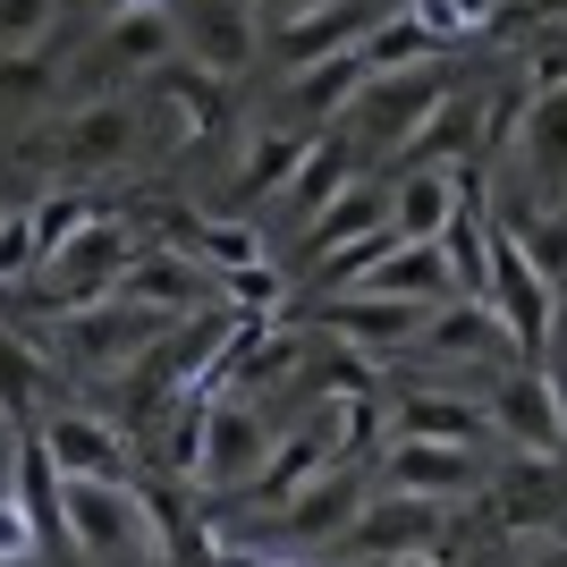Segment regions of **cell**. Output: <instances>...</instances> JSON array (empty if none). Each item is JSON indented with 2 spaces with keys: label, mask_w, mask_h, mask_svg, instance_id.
Returning a JSON list of instances; mask_svg holds the SVG:
<instances>
[{
  "label": "cell",
  "mask_w": 567,
  "mask_h": 567,
  "mask_svg": "<svg viewBox=\"0 0 567 567\" xmlns=\"http://www.w3.org/2000/svg\"><path fill=\"white\" fill-rule=\"evenodd\" d=\"M60 534L85 567H169V508L136 483H85L60 474Z\"/></svg>",
  "instance_id": "1"
},
{
  "label": "cell",
  "mask_w": 567,
  "mask_h": 567,
  "mask_svg": "<svg viewBox=\"0 0 567 567\" xmlns=\"http://www.w3.org/2000/svg\"><path fill=\"white\" fill-rule=\"evenodd\" d=\"M127 262H136V237L118 229V220H85V229L69 237V246H51L34 271H25V297L51 313H69V306H94V297H118V280H127Z\"/></svg>",
  "instance_id": "2"
},
{
  "label": "cell",
  "mask_w": 567,
  "mask_h": 567,
  "mask_svg": "<svg viewBox=\"0 0 567 567\" xmlns=\"http://www.w3.org/2000/svg\"><path fill=\"white\" fill-rule=\"evenodd\" d=\"M450 94H457V85H450V60L373 69L364 85H355V102L339 111V118H348V144H399V153H406V136H415V127H424Z\"/></svg>",
  "instance_id": "3"
},
{
  "label": "cell",
  "mask_w": 567,
  "mask_h": 567,
  "mask_svg": "<svg viewBox=\"0 0 567 567\" xmlns=\"http://www.w3.org/2000/svg\"><path fill=\"white\" fill-rule=\"evenodd\" d=\"M153 339H162V313H144L136 297H94V306L60 313L51 348L69 355V364H85V373H136Z\"/></svg>",
  "instance_id": "4"
},
{
  "label": "cell",
  "mask_w": 567,
  "mask_h": 567,
  "mask_svg": "<svg viewBox=\"0 0 567 567\" xmlns=\"http://www.w3.org/2000/svg\"><path fill=\"white\" fill-rule=\"evenodd\" d=\"M136 144H144V102L136 94H94L43 136V153L69 169V178H94V169H127Z\"/></svg>",
  "instance_id": "5"
},
{
  "label": "cell",
  "mask_w": 567,
  "mask_h": 567,
  "mask_svg": "<svg viewBox=\"0 0 567 567\" xmlns=\"http://www.w3.org/2000/svg\"><path fill=\"white\" fill-rule=\"evenodd\" d=\"M499 153H517L534 213L567 204V76H550V85H534V94L517 102V118H508V144H499Z\"/></svg>",
  "instance_id": "6"
},
{
  "label": "cell",
  "mask_w": 567,
  "mask_h": 567,
  "mask_svg": "<svg viewBox=\"0 0 567 567\" xmlns=\"http://www.w3.org/2000/svg\"><path fill=\"white\" fill-rule=\"evenodd\" d=\"M483 297H492V313L508 322L517 355H543L550 348V271L517 246L508 220H492V280H483Z\"/></svg>",
  "instance_id": "7"
},
{
  "label": "cell",
  "mask_w": 567,
  "mask_h": 567,
  "mask_svg": "<svg viewBox=\"0 0 567 567\" xmlns=\"http://www.w3.org/2000/svg\"><path fill=\"white\" fill-rule=\"evenodd\" d=\"M178 9V60L204 76H246L262 51V9L255 0H169Z\"/></svg>",
  "instance_id": "8"
},
{
  "label": "cell",
  "mask_w": 567,
  "mask_h": 567,
  "mask_svg": "<svg viewBox=\"0 0 567 567\" xmlns=\"http://www.w3.org/2000/svg\"><path fill=\"white\" fill-rule=\"evenodd\" d=\"M178 60V9L169 0H127V9H111L94 34V60H85V76H153Z\"/></svg>",
  "instance_id": "9"
},
{
  "label": "cell",
  "mask_w": 567,
  "mask_h": 567,
  "mask_svg": "<svg viewBox=\"0 0 567 567\" xmlns=\"http://www.w3.org/2000/svg\"><path fill=\"white\" fill-rule=\"evenodd\" d=\"M492 483L483 457L457 450V441H415V432H390V450H381V492H415V499H474Z\"/></svg>",
  "instance_id": "10"
},
{
  "label": "cell",
  "mask_w": 567,
  "mask_h": 567,
  "mask_svg": "<svg viewBox=\"0 0 567 567\" xmlns=\"http://www.w3.org/2000/svg\"><path fill=\"white\" fill-rule=\"evenodd\" d=\"M492 432H508L525 457L567 450V390L543 364H508V373L492 381Z\"/></svg>",
  "instance_id": "11"
},
{
  "label": "cell",
  "mask_w": 567,
  "mask_h": 567,
  "mask_svg": "<svg viewBox=\"0 0 567 567\" xmlns=\"http://www.w3.org/2000/svg\"><path fill=\"white\" fill-rule=\"evenodd\" d=\"M450 543V499H415V492H373L348 525L355 559H406V550H441Z\"/></svg>",
  "instance_id": "12"
},
{
  "label": "cell",
  "mask_w": 567,
  "mask_h": 567,
  "mask_svg": "<svg viewBox=\"0 0 567 567\" xmlns=\"http://www.w3.org/2000/svg\"><path fill=\"white\" fill-rule=\"evenodd\" d=\"M34 441H43V457H51L60 474H85V483H136L127 432L102 424V415H85V406H60V415H43V424H34Z\"/></svg>",
  "instance_id": "13"
},
{
  "label": "cell",
  "mask_w": 567,
  "mask_h": 567,
  "mask_svg": "<svg viewBox=\"0 0 567 567\" xmlns=\"http://www.w3.org/2000/svg\"><path fill=\"white\" fill-rule=\"evenodd\" d=\"M118 297H136L144 313H162V322H178V313H204L220 297V271L204 255H187V246H162V255H144L127 262V280H118Z\"/></svg>",
  "instance_id": "14"
},
{
  "label": "cell",
  "mask_w": 567,
  "mask_h": 567,
  "mask_svg": "<svg viewBox=\"0 0 567 567\" xmlns=\"http://www.w3.org/2000/svg\"><path fill=\"white\" fill-rule=\"evenodd\" d=\"M424 313L432 306H415V297H364V288H339L331 306H313L306 322L313 331H339L348 348H415V331H424Z\"/></svg>",
  "instance_id": "15"
},
{
  "label": "cell",
  "mask_w": 567,
  "mask_h": 567,
  "mask_svg": "<svg viewBox=\"0 0 567 567\" xmlns=\"http://www.w3.org/2000/svg\"><path fill=\"white\" fill-rule=\"evenodd\" d=\"M381 18H390V0H331V9H313V18H297V25H271V51H280L288 69H313V60H331V51H355Z\"/></svg>",
  "instance_id": "16"
},
{
  "label": "cell",
  "mask_w": 567,
  "mask_h": 567,
  "mask_svg": "<svg viewBox=\"0 0 567 567\" xmlns=\"http://www.w3.org/2000/svg\"><path fill=\"white\" fill-rule=\"evenodd\" d=\"M457 204H466V169H399V178H390V237L441 246Z\"/></svg>",
  "instance_id": "17"
},
{
  "label": "cell",
  "mask_w": 567,
  "mask_h": 567,
  "mask_svg": "<svg viewBox=\"0 0 567 567\" xmlns=\"http://www.w3.org/2000/svg\"><path fill=\"white\" fill-rule=\"evenodd\" d=\"M390 229V187H373V178H355V187H339L322 213L306 220V262L322 271L331 255H348V246H364V237Z\"/></svg>",
  "instance_id": "18"
},
{
  "label": "cell",
  "mask_w": 567,
  "mask_h": 567,
  "mask_svg": "<svg viewBox=\"0 0 567 567\" xmlns=\"http://www.w3.org/2000/svg\"><path fill=\"white\" fill-rule=\"evenodd\" d=\"M415 348L450 355V364H466V355H508L517 339H508V322L492 313V297H441V306L424 313Z\"/></svg>",
  "instance_id": "19"
},
{
  "label": "cell",
  "mask_w": 567,
  "mask_h": 567,
  "mask_svg": "<svg viewBox=\"0 0 567 567\" xmlns=\"http://www.w3.org/2000/svg\"><path fill=\"white\" fill-rule=\"evenodd\" d=\"M364 474L355 466H322L306 483V492H288V508H280V525L288 534H297V543H322V534H339V543H348V525H355V508H364Z\"/></svg>",
  "instance_id": "20"
},
{
  "label": "cell",
  "mask_w": 567,
  "mask_h": 567,
  "mask_svg": "<svg viewBox=\"0 0 567 567\" xmlns=\"http://www.w3.org/2000/svg\"><path fill=\"white\" fill-rule=\"evenodd\" d=\"M220 76H204V69H178V60H169V69H153V102H162V153H178V144H195L204 136V127H213L220 118V94H213Z\"/></svg>",
  "instance_id": "21"
},
{
  "label": "cell",
  "mask_w": 567,
  "mask_h": 567,
  "mask_svg": "<svg viewBox=\"0 0 567 567\" xmlns=\"http://www.w3.org/2000/svg\"><path fill=\"white\" fill-rule=\"evenodd\" d=\"M390 432H415V441H457V450H474L483 432H492V415L466 399H450V390H406L399 406H390Z\"/></svg>",
  "instance_id": "22"
},
{
  "label": "cell",
  "mask_w": 567,
  "mask_h": 567,
  "mask_svg": "<svg viewBox=\"0 0 567 567\" xmlns=\"http://www.w3.org/2000/svg\"><path fill=\"white\" fill-rule=\"evenodd\" d=\"M306 153H313V136H297V127H271V136H255L246 144V162H237V204H255V195H288V178L306 169Z\"/></svg>",
  "instance_id": "23"
},
{
  "label": "cell",
  "mask_w": 567,
  "mask_h": 567,
  "mask_svg": "<svg viewBox=\"0 0 567 567\" xmlns=\"http://www.w3.org/2000/svg\"><path fill=\"white\" fill-rule=\"evenodd\" d=\"M466 144H483V94H450L441 111L406 136V169H441L450 153H466Z\"/></svg>",
  "instance_id": "24"
},
{
  "label": "cell",
  "mask_w": 567,
  "mask_h": 567,
  "mask_svg": "<svg viewBox=\"0 0 567 567\" xmlns=\"http://www.w3.org/2000/svg\"><path fill=\"white\" fill-rule=\"evenodd\" d=\"M339 187H355V144L348 136H313V153H306V169H297V178H288V213L297 220H313L322 213V204H331Z\"/></svg>",
  "instance_id": "25"
},
{
  "label": "cell",
  "mask_w": 567,
  "mask_h": 567,
  "mask_svg": "<svg viewBox=\"0 0 567 567\" xmlns=\"http://www.w3.org/2000/svg\"><path fill=\"white\" fill-rule=\"evenodd\" d=\"M43 390H51V355L34 348L25 331H9V322H0V406L25 424V415L43 406Z\"/></svg>",
  "instance_id": "26"
},
{
  "label": "cell",
  "mask_w": 567,
  "mask_h": 567,
  "mask_svg": "<svg viewBox=\"0 0 567 567\" xmlns=\"http://www.w3.org/2000/svg\"><path fill=\"white\" fill-rule=\"evenodd\" d=\"M364 76H373V69H364L355 51H331V60H313V69H288V94L306 102V111H348Z\"/></svg>",
  "instance_id": "27"
},
{
  "label": "cell",
  "mask_w": 567,
  "mask_h": 567,
  "mask_svg": "<svg viewBox=\"0 0 567 567\" xmlns=\"http://www.w3.org/2000/svg\"><path fill=\"white\" fill-rule=\"evenodd\" d=\"M178 246H187V255H204L220 271V280H229V271H246V262H262V237H255V220H195V229H178Z\"/></svg>",
  "instance_id": "28"
},
{
  "label": "cell",
  "mask_w": 567,
  "mask_h": 567,
  "mask_svg": "<svg viewBox=\"0 0 567 567\" xmlns=\"http://www.w3.org/2000/svg\"><path fill=\"white\" fill-rule=\"evenodd\" d=\"M483 492L499 499V517H508V525H550V517H559V474H543V466L492 474Z\"/></svg>",
  "instance_id": "29"
},
{
  "label": "cell",
  "mask_w": 567,
  "mask_h": 567,
  "mask_svg": "<svg viewBox=\"0 0 567 567\" xmlns=\"http://www.w3.org/2000/svg\"><path fill=\"white\" fill-rule=\"evenodd\" d=\"M60 9L69 0H0V60H25L60 34Z\"/></svg>",
  "instance_id": "30"
},
{
  "label": "cell",
  "mask_w": 567,
  "mask_h": 567,
  "mask_svg": "<svg viewBox=\"0 0 567 567\" xmlns=\"http://www.w3.org/2000/svg\"><path fill=\"white\" fill-rule=\"evenodd\" d=\"M406 18L450 51V43H466V34H483V25L499 18V0H406Z\"/></svg>",
  "instance_id": "31"
},
{
  "label": "cell",
  "mask_w": 567,
  "mask_h": 567,
  "mask_svg": "<svg viewBox=\"0 0 567 567\" xmlns=\"http://www.w3.org/2000/svg\"><path fill=\"white\" fill-rule=\"evenodd\" d=\"M25 213H34V262H43L51 246H69V237L94 220V204H85V195H43V204H25Z\"/></svg>",
  "instance_id": "32"
},
{
  "label": "cell",
  "mask_w": 567,
  "mask_h": 567,
  "mask_svg": "<svg viewBox=\"0 0 567 567\" xmlns=\"http://www.w3.org/2000/svg\"><path fill=\"white\" fill-rule=\"evenodd\" d=\"M34 550H43V525H34V508L0 483V567H25Z\"/></svg>",
  "instance_id": "33"
},
{
  "label": "cell",
  "mask_w": 567,
  "mask_h": 567,
  "mask_svg": "<svg viewBox=\"0 0 567 567\" xmlns=\"http://www.w3.org/2000/svg\"><path fill=\"white\" fill-rule=\"evenodd\" d=\"M508 229H517V220H508ZM517 246H525V255H534V262H543L550 280H559V271H567V204H550V213H534V220H525V229H517Z\"/></svg>",
  "instance_id": "34"
},
{
  "label": "cell",
  "mask_w": 567,
  "mask_h": 567,
  "mask_svg": "<svg viewBox=\"0 0 567 567\" xmlns=\"http://www.w3.org/2000/svg\"><path fill=\"white\" fill-rule=\"evenodd\" d=\"M255 9H262V25H297L313 9H331V0H255Z\"/></svg>",
  "instance_id": "35"
},
{
  "label": "cell",
  "mask_w": 567,
  "mask_h": 567,
  "mask_svg": "<svg viewBox=\"0 0 567 567\" xmlns=\"http://www.w3.org/2000/svg\"><path fill=\"white\" fill-rule=\"evenodd\" d=\"M517 567H567V543H559V534H534V550H525Z\"/></svg>",
  "instance_id": "36"
},
{
  "label": "cell",
  "mask_w": 567,
  "mask_h": 567,
  "mask_svg": "<svg viewBox=\"0 0 567 567\" xmlns=\"http://www.w3.org/2000/svg\"><path fill=\"white\" fill-rule=\"evenodd\" d=\"M18 441H25V424H18V415H9V406H0V466L18 457Z\"/></svg>",
  "instance_id": "37"
},
{
  "label": "cell",
  "mask_w": 567,
  "mask_h": 567,
  "mask_svg": "<svg viewBox=\"0 0 567 567\" xmlns=\"http://www.w3.org/2000/svg\"><path fill=\"white\" fill-rule=\"evenodd\" d=\"M381 567H441V550H406V559H381Z\"/></svg>",
  "instance_id": "38"
},
{
  "label": "cell",
  "mask_w": 567,
  "mask_h": 567,
  "mask_svg": "<svg viewBox=\"0 0 567 567\" xmlns=\"http://www.w3.org/2000/svg\"><path fill=\"white\" fill-rule=\"evenodd\" d=\"M0 213H9V204H0Z\"/></svg>",
  "instance_id": "39"
}]
</instances>
